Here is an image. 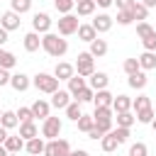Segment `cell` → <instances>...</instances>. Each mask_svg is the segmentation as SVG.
<instances>
[{
    "mask_svg": "<svg viewBox=\"0 0 156 156\" xmlns=\"http://www.w3.org/2000/svg\"><path fill=\"white\" fill-rule=\"evenodd\" d=\"M41 49H44L49 56L61 58V56L68 51V41H66L63 37L54 34V32H46V34H41Z\"/></svg>",
    "mask_w": 156,
    "mask_h": 156,
    "instance_id": "6da1fadb",
    "label": "cell"
},
{
    "mask_svg": "<svg viewBox=\"0 0 156 156\" xmlns=\"http://www.w3.org/2000/svg\"><path fill=\"white\" fill-rule=\"evenodd\" d=\"M32 85H34L37 90L51 95V93L58 90V78H54V73H37V76L32 78Z\"/></svg>",
    "mask_w": 156,
    "mask_h": 156,
    "instance_id": "7a4b0ae2",
    "label": "cell"
},
{
    "mask_svg": "<svg viewBox=\"0 0 156 156\" xmlns=\"http://www.w3.org/2000/svg\"><path fill=\"white\" fill-rule=\"evenodd\" d=\"M93 119H95V127H100V129L107 134V132H112V119H115V112H112V107H95Z\"/></svg>",
    "mask_w": 156,
    "mask_h": 156,
    "instance_id": "3957f363",
    "label": "cell"
},
{
    "mask_svg": "<svg viewBox=\"0 0 156 156\" xmlns=\"http://www.w3.org/2000/svg\"><path fill=\"white\" fill-rule=\"evenodd\" d=\"M76 73L78 76H83V78H90L93 73H95V58L88 54V51H83V54H78V61H76Z\"/></svg>",
    "mask_w": 156,
    "mask_h": 156,
    "instance_id": "277c9868",
    "label": "cell"
},
{
    "mask_svg": "<svg viewBox=\"0 0 156 156\" xmlns=\"http://www.w3.org/2000/svg\"><path fill=\"white\" fill-rule=\"evenodd\" d=\"M61 129H63V122H61L58 117H51V115H49V117L44 119V124H41V136L49 139V141H51V139H58Z\"/></svg>",
    "mask_w": 156,
    "mask_h": 156,
    "instance_id": "5b68a950",
    "label": "cell"
},
{
    "mask_svg": "<svg viewBox=\"0 0 156 156\" xmlns=\"http://www.w3.org/2000/svg\"><path fill=\"white\" fill-rule=\"evenodd\" d=\"M68 154H71L68 139H51L44 146V156H68Z\"/></svg>",
    "mask_w": 156,
    "mask_h": 156,
    "instance_id": "8992f818",
    "label": "cell"
},
{
    "mask_svg": "<svg viewBox=\"0 0 156 156\" xmlns=\"http://www.w3.org/2000/svg\"><path fill=\"white\" fill-rule=\"evenodd\" d=\"M78 27H80V22H78L76 15H61V20H58V34H61V37H71V34H76Z\"/></svg>",
    "mask_w": 156,
    "mask_h": 156,
    "instance_id": "52a82bcc",
    "label": "cell"
},
{
    "mask_svg": "<svg viewBox=\"0 0 156 156\" xmlns=\"http://www.w3.org/2000/svg\"><path fill=\"white\" fill-rule=\"evenodd\" d=\"M51 17L46 15V12H37L34 17H32V32H37V34H46V32H51Z\"/></svg>",
    "mask_w": 156,
    "mask_h": 156,
    "instance_id": "ba28073f",
    "label": "cell"
},
{
    "mask_svg": "<svg viewBox=\"0 0 156 156\" xmlns=\"http://www.w3.org/2000/svg\"><path fill=\"white\" fill-rule=\"evenodd\" d=\"M20 15L17 12H12V10H7V12H2V17H0V27L5 29V32H15V29H20Z\"/></svg>",
    "mask_w": 156,
    "mask_h": 156,
    "instance_id": "9c48e42d",
    "label": "cell"
},
{
    "mask_svg": "<svg viewBox=\"0 0 156 156\" xmlns=\"http://www.w3.org/2000/svg\"><path fill=\"white\" fill-rule=\"evenodd\" d=\"M112 22H115V20H112L110 15H105V12H102V15H98L90 24H93V29H95L98 34H105V32H110V29H112Z\"/></svg>",
    "mask_w": 156,
    "mask_h": 156,
    "instance_id": "30bf717a",
    "label": "cell"
},
{
    "mask_svg": "<svg viewBox=\"0 0 156 156\" xmlns=\"http://www.w3.org/2000/svg\"><path fill=\"white\" fill-rule=\"evenodd\" d=\"M73 76H76L73 63H66V61H58V63H56V68H54V78H58V80H68V78H73Z\"/></svg>",
    "mask_w": 156,
    "mask_h": 156,
    "instance_id": "8fae6325",
    "label": "cell"
},
{
    "mask_svg": "<svg viewBox=\"0 0 156 156\" xmlns=\"http://www.w3.org/2000/svg\"><path fill=\"white\" fill-rule=\"evenodd\" d=\"M68 102H71V93L68 90H56V93H51V107H56V110H66L68 107Z\"/></svg>",
    "mask_w": 156,
    "mask_h": 156,
    "instance_id": "7c38bea8",
    "label": "cell"
},
{
    "mask_svg": "<svg viewBox=\"0 0 156 156\" xmlns=\"http://www.w3.org/2000/svg\"><path fill=\"white\" fill-rule=\"evenodd\" d=\"M22 44H24V51L34 54V51H39V49H41V37H39L37 32H27V34H24V39H22Z\"/></svg>",
    "mask_w": 156,
    "mask_h": 156,
    "instance_id": "4fadbf2b",
    "label": "cell"
},
{
    "mask_svg": "<svg viewBox=\"0 0 156 156\" xmlns=\"http://www.w3.org/2000/svg\"><path fill=\"white\" fill-rule=\"evenodd\" d=\"M10 85H12V90L24 93V90H29L32 80H29V76H24V73H15V76H10Z\"/></svg>",
    "mask_w": 156,
    "mask_h": 156,
    "instance_id": "5bb4252c",
    "label": "cell"
},
{
    "mask_svg": "<svg viewBox=\"0 0 156 156\" xmlns=\"http://www.w3.org/2000/svg\"><path fill=\"white\" fill-rule=\"evenodd\" d=\"M107 83H110V76H107L105 71H95V73L90 76V85H88V88H93V90H105Z\"/></svg>",
    "mask_w": 156,
    "mask_h": 156,
    "instance_id": "9a60e30c",
    "label": "cell"
},
{
    "mask_svg": "<svg viewBox=\"0 0 156 156\" xmlns=\"http://www.w3.org/2000/svg\"><path fill=\"white\" fill-rule=\"evenodd\" d=\"M44 146H46V141H44V139H39V136H34V139L24 141V149H27V154H29V156H44Z\"/></svg>",
    "mask_w": 156,
    "mask_h": 156,
    "instance_id": "2e32d148",
    "label": "cell"
},
{
    "mask_svg": "<svg viewBox=\"0 0 156 156\" xmlns=\"http://www.w3.org/2000/svg\"><path fill=\"white\" fill-rule=\"evenodd\" d=\"M112 100H115V95L105 88V90H95V98H93V102H95V107H112Z\"/></svg>",
    "mask_w": 156,
    "mask_h": 156,
    "instance_id": "e0dca14e",
    "label": "cell"
},
{
    "mask_svg": "<svg viewBox=\"0 0 156 156\" xmlns=\"http://www.w3.org/2000/svg\"><path fill=\"white\" fill-rule=\"evenodd\" d=\"M132 110V98L129 95H117L115 100H112V112L117 115V112H129Z\"/></svg>",
    "mask_w": 156,
    "mask_h": 156,
    "instance_id": "ac0fdd59",
    "label": "cell"
},
{
    "mask_svg": "<svg viewBox=\"0 0 156 156\" xmlns=\"http://www.w3.org/2000/svg\"><path fill=\"white\" fill-rule=\"evenodd\" d=\"M136 61H139L141 71H154L156 68V54L154 51H144L141 56H136Z\"/></svg>",
    "mask_w": 156,
    "mask_h": 156,
    "instance_id": "d6986e66",
    "label": "cell"
},
{
    "mask_svg": "<svg viewBox=\"0 0 156 156\" xmlns=\"http://www.w3.org/2000/svg\"><path fill=\"white\" fill-rule=\"evenodd\" d=\"M29 110H32V115H34V117L46 119V117H49V112H51V105H49L46 100H37V102H34Z\"/></svg>",
    "mask_w": 156,
    "mask_h": 156,
    "instance_id": "ffe728a7",
    "label": "cell"
},
{
    "mask_svg": "<svg viewBox=\"0 0 156 156\" xmlns=\"http://www.w3.org/2000/svg\"><path fill=\"white\" fill-rule=\"evenodd\" d=\"M17 124H20L17 115H15L12 110H2V115H0V127H5V129L10 132V129H15Z\"/></svg>",
    "mask_w": 156,
    "mask_h": 156,
    "instance_id": "44dd1931",
    "label": "cell"
},
{
    "mask_svg": "<svg viewBox=\"0 0 156 156\" xmlns=\"http://www.w3.org/2000/svg\"><path fill=\"white\" fill-rule=\"evenodd\" d=\"M2 146H5V151H7V154H17V151H22V149H24V139H22L20 134H17V136H7Z\"/></svg>",
    "mask_w": 156,
    "mask_h": 156,
    "instance_id": "7402d4cb",
    "label": "cell"
},
{
    "mask_svg": "<svg viewBox=\"0 0 156 156\" xmlns=\"http://www.w3.org/2000/svg\"><path fill=\"white\" fill-rule=\"evenodd\" d=\"M93 58H100V56H105L107 54V41L105 39H93L90 41V51H88Z\"/></svg>",
    "mask_w": 156,
    "mask_h": 156,
    "instance_id": "603a6c76",
    "label": "cell"
},
{
    "mask_svg": "<svg viewBox=\"0 0 156 156\" xmlns=\"http://www.w3.org/2000/svg\"><path fill=\"white\" fill-rule=\"evenodd\" d=\"M129 88H134V90H144L146 88V83H149V78H146V73L144 71H139V73H134V76H129Z\"/></svg>",
    "mask_w": 156,
    "mask_h": 156,
    "instance_id": "cb8c5ba5",
    "label": "cell"
},
{
    "mask_svg": "<svg viewBox=\"0 0 156 156\" xmlns=\"http://www.w3.org/2000/svg\"><path fill=\"white\" fill-rule=\"evenodd\" d=\"M85 85H88V83H85V78H83V76H78V73H76L73 78H68V93H71V98H76V95H78V90H83Z\"/></svg>",
    "mask_w": 156,
    "mask_h": 156,
    "instance_id": "d4e9b609",
    "label": "cell"
},
{
    "mask_svg": "<svg viewBox=\"0 0 156 156\" xmlns=\"http://www.w3.org/2000/svg\"><path fill=\"white\" fill-rule=\"evenodd\" d=\"M20 136H22L24 141H29V139L39 136V129H37V124H34V122H24V124H20Z\"/></svg>",
    "mask_w": 156,
    "mask_h": 156,
    "instance_id": "484cf974",
    "label": "cell"
},
{
    "mask_svg": "<svg viewBox=\"0 0 156 156\" xmlns=\"http://www.w3.org/2000/svg\"><path fill=\"white\" fill-rule=\"evenodd\" d=\"M78 39L90 44L93 39H98V32L93 29V24H80V27H78Z\"/></svg>",
    "mask_w": 156,
    "mask_h": 156,
    "instance_id": "4316f807",
    "label": "cell"
},
{
    "mask_svg": "<svg viewBox=\"0 0 156 156\" xmlns=\"http://www.w3.org/2000/svg\"><path fill=\"white\" fill-rule=\"evenodd\" d=\"M15 66H17V58H15V54H12V51H5V49H0V68L10 71V68H15Z\"/></svg>",
    "mask_w": 156,
    "mask_h": 156,
    "instance_id": "83f0119b",
    "label": "cell"
},
{
    "mask_svg": "<svg viewBox=\"0 0 156 156\" xmlns=\"http://www.w3.org/2000/svg\"><path fill=\"white\" fill-rule=\"evenodd\" d=\"M100 146H102V151H105V154H112V151H115V149H117L119 144H117L115 134H112V132H107V134H105V136L100 139Z\"/></svg>",
    "mask_w": 156,
    "mask_h": 156,
    "instance_id": "f1b7e54d",
    "label": "cell"
},
{
    "mask_svg": "<svg viewBox=\"0 0 156 156\" xmlns=\"http://www.w3.org/2000/svg\"><path fill=\"white\" fill-rule=\"evenodd\" d=\"M95 0H83V2H76V10H78V15L80 17H88V15H93L95 12Z\"/></svg>",
    "mask_w": 156,
    "mask_h": 156,
    "instance_id": "f546056e",
    "label": "cell"
},
{
    "mask_svg": "<svg viewBox=\"0 0 156 156\" xmlns=\"http://www.w3.org/2000/svg\"><path fill=\"white\" fill-rule=\"evenodd\" d=\"M115 117H117V127H124V129H129V127L136 122V117L132 115V110H129V112H117Z\"/></svg>",
    "mask_w": 156,
    "mask_h": 156,
    "instance_id": "4dcf8cb0",
    "label": "cell"
},
{
    "mask_svg": "<svg viewBox=\"0 0 156 156\" xmlns=\"http://www.w3.org/2000/svg\"><path fill=\"white\" fill-rule=\"evenodd\" d=\"M10 10L17 15H24L32 10V0H10Z\"/></svg>",
    "mask_w": 156,
    "mask_h": 156,
    "instance_id": "1f68e13d",
    "label": "cell"
},
{
    "mask_svg": "<svg viewBox=\"0 0 156 156\" xmlns=\"http://www.w3.org/2000/svg\"><path fill=\"white\" fill-rule=\"evenodd\" d=\"M132 15H134V20L136 22H146V17H149V7H144L139 0L134 2V7H132Z\"/></svg>",
    "mask_w": 156,
    "mask_h": 156,
    "instance_id": "d6a6232c",
    "label": "cell"
},
{
    "mask_svg": "<svg viewBox=\"0 0 156 156\" xmlns=\"http://www.w3.org/2000/svg\"><path fill=\"white\" fill-rule=\"evenodd\" d=\"M93 98H95V90H93V88H88V85H85V88H83V90H78V95H76V98H73V100H76V102H80V105H83V102H93Z\"/></svg>",
    "mask_w": 156,
    "mask_h": 156,
    "instance_id": "836d02e7",
    "label": "cell"
},
{
    "mask_svg": "<svg viewBox=\"0 0 156 156\" xmlns=\"http://www.w3.org/2000/svg\"><path fill=\"white\" fill-rule=\"evenodd\" d=\"M146 107H151V98H149V95H139V98L132 100V110H134V112L146 110Z\"/></svg>",
    "mask_w": 156,
    "mask_h": 156,
    "instance_id": "e575fe53",
    "label": "cell"
},
{
    "mask_svg": "<svg viewBox=\"0 0 156 156\" xmlns=\"http://www.w3.org/2000/svg\"><path fill=\"white\" fill-rule=\"evenodd\" d=\"M83 115V110H80V102H68V107H66V117L68 119H73V122H78V117Z\"/></svg>",
    "mask_w": 156,
    "mask_h": 156,
    "instance_id": "d590c367",
    "label": "cell"
},
{
    "mask_svg": "<svg viewBox=\"0 0 156 156\" xmlns=\"http://www.w3.org/2000/svg\"><path fill=\"white\" fill-rule=\"evenodd\" d=\"M76 124H78V129H80V132H85V134H88V132L93 129V124H95V119H93V115H80Z\"/></svg>",
    "mask_w": 156,
    "mask_h": 156,
    "instance_id": "8d00e7d4",
    "label": "cell"
},
{
    "mask_svg": "<svg viewBox=\"0 0 156 156\" xmlns=\"http://www.w3.org/2000/svg\"><path fill=\"white\" fill-rule=\"evenodd\" d=\"M141 46H144V51H154V54H156V29H154L151 34L141 37Z\"/></svg>",
    "mask_w": 156,
    "mask_h": 156,
    "instance_id": "74e56055",
    "label": "cell"
},
{
    "mask_svg": "<svg viewBox=\"0 0 156 156\" xmlns=\"http://www.w3.org/2000/svg\"><path fill=\"white\" fill-rule=\"evenodd\" d=\"M122 68H124V73H127V76H134V73H139V71H141V68H139V61H136V58H124Z\"/></svg>",
    "mask_w": 156,
    "mask_h": 156,
    "instance_id": "f35d334b",
    "label": "cell"
},
{
    "mask_svg": "<svg viewBox=\"0 0 156 156\" xmlns=\"http://www.w3.org/2000/svg\"><path fill=\"white\" fill-rule=\"evenodd\" d=\"M134 117H136V122H141V124H151V119H154L156 115H154V110H151V107H146V110H139Z\"/></svg>",
    "mask_w": 156,
    "mask_h": 156,
    "instance_id": "ab89813d",
    "label": "cell"
},
{
    "mask_svg": "<svg viewBox=\"0 0 156 156\" xmlns=\"http://www.w3.org/2000/svg\"><path fill=\"white\" fill-rule=\"evenodd\" d=\"M129 156H149V146L144 141H136L129 146Z\"/></svg>",
    "mask_w": 156,
    "mask_h": 156,
    "instance_id": "60d3db41",
    "label": "cell"
},
{
    "mask_svg": "<svg viewBox=\"0 0 156 156\" xmlns=\"http://www.w3.org/2000/svg\"><path fill=\"white\" fill-rule=\"evenodd\" d=\"M132 22H134V15H132V10H119V12H117V24L127 27V24H132Z\"/></svg>",
    "mask_w": 156,
    "mask_h": 156,
    "instance_id": "b9f144b4",
    "label": "cell"
},
{
    "mask_svg": "<svg viewBox=\"0 0 156 156\" xmlns=\"http://www.w3.org/2000/svg\"><path fill=\"white\" fill-rule=\"evenodd\" d=\"M54 5H56V10H58L61 15H71V10L76 7V2H73V0H56Z\"/></svg>",
    "mask_w": 156,
    "mask_h": 156,
    "instance_id": "7bdbcfd3",
    "label": "cell"
},
{
    "mask_svg": "<svg viewBox=\"0 0 156 156\" xmlns=\"http://www.w3.org/2000/svg\"><path fill=\"white\" fill-rule=\"evenodd\" d=\"M15 115H17L20 124H24V122H34V115H32V110H29V107H20Z\"/></svg>",
    "mask_w": 156,
    "mask_h": 156,
    "instance_id": "ee69618b",
    "label": "cell"
},
{
    "mask_svg": "<svg viewBox=\"0 0 156 156\" xmlns=\"http://www.w3.org/2000/svg\"><path fill=\"white\" fill-rule=\"evenodd\" d=\"M154 32V27L149 24V22H136V37L141 39V37H146V34H151Z\"/></svg>",
    "mask_w": 156,
    "mask_h": 156,
    "instance_id": "f6af8a7d",
    "label": "cell"
},
{
    "mask_svg": "<svg viewBox=\"0 0 156 156\" xmlns=\"http://www.w3.org/2000/svg\"><path fill=\"white\" fill-rule=\"evenodd\" d=\"M112 134H115L117 144H124V141L129 139V129H124V127H117V129H112Z\"/></svg>",
    "mask_w": 156,
    "mask_h": 156,
    "instance_id": "bcb514c9",
    "label": "cell"
},
{
    "mask_svg": "<svg viewBox=\"0 0 156 156\" xmlns=\"http://www.w3.org/2000/svg\"><path fill=\"white\" fill-rule=\"evenodd\" d=\"M88 136H90L93 141H98V139H102V136H105V132H102L100 127H95V124H93V129L88 132Z\"/></svg>",
    "mask_w": 156,
    "mask_h": 156,
    "instance_id": "7dc6e473",
    "label": "cell"
},
{
    "mask_svg": "<svg viewBox=\"0 0 156 156\" xmlns=\"http://www.w3.org/2000/svg\"><path fill=\"white\" fill-rule=\"evenodd\" d=\"M134 2H136V0H115L117 10H132V7H134Z\"/></svg>",
    "mask_w": 156,
    "mask_h": 156,
    "instance_id": "c3c4849f",
    "label": "cell"
},
{
    "mask_svg": "<svg viewBox=\"0 0 156 156\" xmlns=\"http://www.w3.org/2000/svg\"><path fill=\"white\" fill-rule=\"evenodd\" d=\"M2 85H10V71H5V68H0V88Z\"/></svg>",
    "mask_w": 156,
    "mask_h": 156,
    "instance_id": "681fc988",
    "label": "cell"
},
{
    "mask_svg": "<svg viewBox=\"0 0 156 156\" xmlns=\"http://www.w3.org/2000/svg\"><path fill=\"white\" fill-rule=\"evenodd\" d=\"M7 34H10V32H5V29L0 27V49H2V44H7Z\"/></svg>",
    "mask_w": 156,
    "mask_h": 156,
    "instance_id": "f907efd6",
    "label": "cell"
},
{
    "mask_svg": "<svg viewBox=\"0 0 156 156\" xmlns=\"http://www.w3.org/2000/svg\"><path fill=\"white\" fill-rule=\"evenodd\" d=\"M112 2H115V0H95V5H98V7H110Z\"/></svg>",
    "mask_w": 156,
    "mask_h": 156,
    "instance_id": "816d5d0a",
    "label": "cell"
},
{
    "mask_svg": "<svg viewBox=\"0 0 156 156\" xmlns=\"http://www.w3.org/2000/svg\"><path fill=\"white\" fill-rule=\"evenodd\" d=\"M10 134H7V129L5 127H0V144H5V139H7Z\"/></svg>",
    "mask_w": 156,
    "mask_h": 156,
    "instance_id": "f5cc1de1",
    "label": "cell"
},
{
    "mask_svg": "<svg viewBox=\"0 0 156 156\" xmlns=\"http://www.w3.org/2000/svg\"><path fill=\"white\" fill-rule=\"evenodd\" d=\"M139 2H141L144 7H149V10H151V7H156V0H139Z\"/></svg>",
    "mask_w": 156,
    "mask_h": 156,
    "instance_id": "db71d44e",
    "label": "cell"
},
{
    "mask_svg": "<svg viewBox=\"0 0 156 156\" xmlns=\"http://www.w3.org/2000/svg\"><path fill=\"white\" fill-rule=\"evenodd\" d=\"M68 156H90V154H88V151H85V149H78V151H71V154H68Z\"/></svg>",
    "mask_w": 156,
    "mask_h": 156,
    "instance_id": "11a10c76",
    "label": "cell"
},
{
    "mask_svg": "<svg viewBox=\"0 0 156 156\" xmlns=\"http://www.w3.org/2000/svg\"><path fill=\"white\" fill-rule=\"evenodd\" d=\"M0 156H10V154L5 151V146H2V144H0Z\"/></svg>",
    "mask_w": 156,
    "mask_h": 156,
    "instance_id": "9f6ffc18",
    "label": "cell"
},
{
    "mask_svg": "<svg viewBox=\"0 0 156 156\" xmlns=\"http://www.w3.org/2000/svg\"><path fill=\"white\" fill-rule=\"evenodd\" d=\"M151 127H154V132H156V117H154V119H151Z\"/></svg>",
    "mask_w": 156,
    "mask_h": 156,
    "instance_id": "6f0895ef",
    "label": "cell"
},
{
    "mask_svg": "<svg viewBox=\"0 0 156 156\" xmlns=\"http://www.w3.org/2000/svg\"><path fill=\"white\" fill-rule=\"evenodd\" d=\"M73 2H83V0H73Z\"/></svg>",
    "mask_w": 156,
    "mask_h": 156,
    "instance_id": "680465c9",
    "label": "cell"
},
{
    "mask_svg": "<svg viewBox=\"0 0 156 156\" xmlns=\"http://www.w3.org/2000/svg\"><path fill=\"white\" fill-rule=\"evenodd\" d=\"M0 115H2V110H0Z\"/></svg>",
    "mask_w": 156,
    "mask_h": 156,
    "instance_id": "91938a15",
    "label": "cell"
},
{
    "mask_svg": "<svg viewBox=\"0 0 156 156\" xmlns=\"http://www.w3.org/2000/svg\"><path fill=\"white\" fill-rule=\"evenodd\" d=\"M54 2H56V0H54Z\"/></svg>",
    "mask_w": 156,
    "mask_h": 156,
    "instance_id": "94428289",
    "label": "cell"
}]
</instances>
